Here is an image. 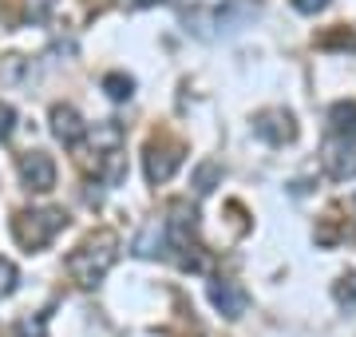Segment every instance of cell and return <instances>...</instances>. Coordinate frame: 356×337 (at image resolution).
<instances>
[{"instance_id": "6da1fadb", "label": "cell", "mask_w": 356, "mask_h": 337, "mask_svg": "<svg viewBox=\"0 0 356 337\" xmlns=\"http://www.w3.org/2000/svg\"><path fill=\"white\" fill-rule=\"evenodd\" d=\"M115 258H119V238H115V230H95L91 238H83L67 254V274H72L76 285L95 290L107 278V270L115 266Z\"/></svg>"}, {"instance_id": "7a4b0ae2", "label": "cell", "mask_w": 356, "mask_h": 337, "mask_svg": "<svg viewBox=\"0 0 356 337\" xmlns=\"http://www.w3.org/2000/svg\"><path fill=\"white\" fill-rule=\"evenodd\" d=\"M67 226V214L64 210H24V214H16L13 219V238L20 242L24 250H44L56 238V234Z\"/></svg>"}, {"instance_id": "3957f363", "label": "cell", "mask_w": 356, "mask_h": 337, "mask_svg": "<svg viewBox=\"0 0 356 337\" xmlns=\"http://www.w3.org/2000/svg\"><path fill=\"white\" fill-rule=\"evenodd\" d=\"M170 219H166V230H170V250H178V258L182 254H191L194 246V234H198V210L186 203V198H178V203H170V210H166Z\"/></svg>"}, {"instance_id": "277c9868", "label": "cell", "mask_w": 356, "mask_h": 337, "mask_svg": "<svg viewBox=\"0 0 356 337\" xmlns=\"http://www.w3.org/2000/svg\"><path fill=\"white\" fill-rule=\"evenodd\" d=\"M182 163V143L175 139H151L147 143V155H143V171L147 182H166Z\"/></svg>"}, {"instance_id": "5b68a950", "label": "cell", "mask_w": 356, "mask_h": 337, "mask_svg": "<svg viewBox=\"0 0 356 337\" xmlns=\"http://www.w3.org/2000/svg\"><path fill=\"white\" fill-rule=\"evenodd\" d=\"M254 135L266 139L269 147H285V143L297 139V123L285 107H269V111H257L254 116Z\"/></svg>"}, {"instance_id": "8992f818", "label": "cell", "mask_w": 356, "mask_h": 337, "mask_svg": "<svg viewBox=\"0 0 356 337\" xmlns=\"http://www.w3.org/2000/svg\"><path fill=\"white\" fill-rule=\"evenodd\" d=\"M321 167L329 171V179H337V182L353 179L356 175V143L332 135V139L321 147Z\"/></svg>"}, {"instance_id": "52a82bcc", "label": "cell", "mask_w": 356, "mask_h": 337, "mask_svg": "<svg viewBox=\"0 0 356 337\" xmlns=\"http://www.w3.org/2000/svg\"><path fill=\"white\" fill-rule=\"evenodd\" d=\"M206 294H210V306H214L222 318H229V322H238V318L250 310V294H245L238 282H222V278H218V282H210Z\"/></svg>"}, {"instance_id": "ba28073f", "label": "cell", "mask_w": 356, "mask_h": 337, "mask_svg": "<svg viewBox=\"0 0 356 337\" xmlns=\"http://www.w3.org/2000/svg\"><path fill=\"white\" fill-rule=\"evenodd\" d=\"M20 179L32 191H51L56 187V163H51V155H44V151H24L20 155Z\"/></svg>"}, {"instance_id": "9c48e42d", "label": "cell", "mask_w": 356, "mask_h": 337, "mask_svg": "<svg viewBox=\"0 0 356 337\" xmlns=\"http://www.w3.org/2000/svg\"><path fill=\"white\" fill-rule=\"evenodd\" d=\"M51 135L64 143V147H79L83 135H88V127H83V119H79L76 107L56 104V107H51Z\"/></svg>"}, {"instance_id": "30bf717a", "label": "cell", "mask_w": 356, "mask_h": 337, "mask_svg": "<svg viewBox=\"0 0 356 337\" xmlns=\"http://www.w3.org/2000/svg\"><path fill=\"white\" fill-rule=\"evenodd\" d=\"M170 250V230H166V219L163 222H147L143 226V234L135 238V254L139 258H159V254H166Z\"/></svg>"}, {"instance_id": "8fae6325", "label": "cell", "mask_w": 356, "mask_h": 337, "mask_svg": "<svg viewBox=\"0 0 356 337\" xmlns=\"http://www.w3.org/2000/svg\"><path fill=\"white\" fill-rule=\"evenodd\" d=\"M329 127H332L337 139L356 143V104H353V100H341V104L329 107Z\"/></svg>"}, {"instance_id": "7c38bea8", "label": "cell", "mask_w": 356, "mask_h": 337, "mask_svg": "<svg viewBox=\"0 0 356 337\" xmlns=\"http://www.w3.org/2000/svg\"><path fill=\"white\" fill-rule=\"evenodd\" d=\"M103 91L111 95L115 104H123V100H131V95H135V79L123 76V72H111V76H103Z\"/></svg>"}, {"instance_id": "4fadbf2b", "label": "cell", "mask_w": 356, "mask_h": 337, "mask_svg": "<svg viewBox=\"0 0 356 337\" xmlns=\"http://www.w3.org/2000/svg\"><path fill=\"white\" fill-rule=\"evenodd\" d=\"M218 179H222V167H218V163H202V167L194 171V191H198V195H210L218 187Z\"/></svg>"}, {"instance_id": "5bb4252c", "label": "cell", "mask_w": 356, "mask_h": 337, "mask_svg": "<svg viewBox=\"0 0 356 337\" xmlns=\"http://www.w3.org/2000/svg\"><path fill=\"white\" fill-rule=\"evenodd\" d=\"M332 294H337V301H341V306L356 310V274H344L341 282L332 285Z\"/></svg>"}, {"instance_id": "9a60e30c", "label": "cell", "mask_w": 356, "mask_h": 337, "mask_svg": "<svg viewBox=\"0 0 356 337\" xmlns=\"http://www.w3.org/2000/svg\"><path fill=\"white\" fill-rule=\"evenodd\" d=\"M13 337H48V329H44V318H20L16 322V329H13Z\"/></svg>"}, {"instance_id": "2e32d148", "label": "cell", "mask_w": 356, "mask_h": 337, "mask_svg": "<svg viewBox=\"0 0 356 337\" xmlns=\"http://www.w3.org/2000/svg\"><path fill=\"white\" fill-rule=\"evenodd\" d=\"M16 290V266L8 258H0V298H8Z\"/></svg>"}, {"instance_id": "e0dca14e", "label": "cell", "mask_w": 356, "mask_h": 337, "mask_svg": "<svg viewBox=\"0 0 356 337\" xmlns=\"http://www.w3.org/2000/svg\"><path fill=\"white\" fill-rule=\"evenodd\" d=\"M13 127H16V111L8 104H0V143L13 135Z\"/></svg>"}, {"instance_id": "ac0fdd59", "label": "cell", "mask_w": 356, "mask_h": 337, "mask_svg": "<svg viewBox=\"0 0 356 337\" xmlns=\"http://www.w3.org/2000/svg\"><path fill=\"white\" fill-rule=\"evenodd\" d=\"M51 4H56V0H24V13L32 16V20H44V16L51 13Z\"/></svg>"}, {"instance_id": "d6986e66", "label": "cell", "mask_w": 356, "mask_h": 337, "mask_svg": "<svg viewBox=\"0 0 356 337\" xmlns=\"http://www.w3.org/2000/svg\"><path fill=\"white\" fill-rule=\"evenodd\" d=\"M293 8H297L301 16H317V13L329 8V0H293Z\"/></svg>"}, {"instance_id": "ffe728a7", "label": "cell", "mask_w": 356, "mask_h": 337, "mask_svg": "<svg viewBox=\"0 0 356 337\" xmlns=\"http://www.w3.org/2000/svg\"><path fill=\"white\" fill-rule=\"evenodd\" d=\"M143 8H151V4H163V0H139Z\"/></svg>"}, {"instance_id": "44dd1931", "label": "cell", "mask_w": 356, "mask_h": 337, "mask_svg": "<svg viewBox=\"0 0 356 337\" xmlns=\"http://www.w3.org/2000/svg\"><path fill=\"white\" fill-rule=\"evenodd\" d=\"M353 207H356V198H353Z\"/></svg>"}]
</instances>
